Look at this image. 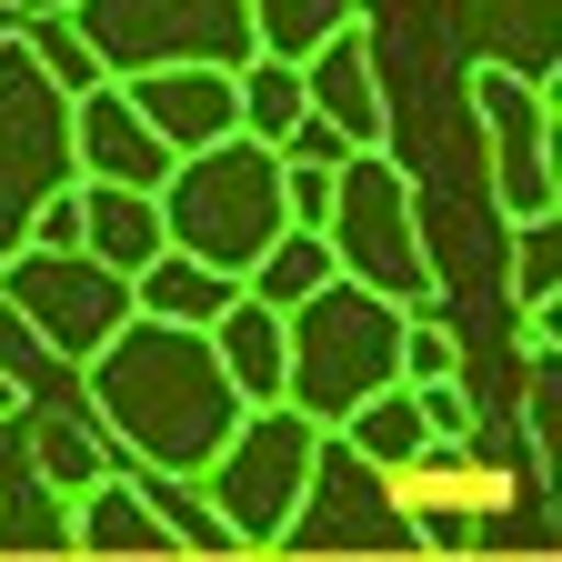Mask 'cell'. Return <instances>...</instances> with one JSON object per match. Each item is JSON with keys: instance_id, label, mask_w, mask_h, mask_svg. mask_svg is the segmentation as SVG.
I'll use <instances>...</instances> for the list:
<instances>
[{"instance_id": "6da1fadb", "label": "cell", "mask_w": 562, "mask_h": 562, "mask_svg": "<svg viewBox=\"0 0 562 562\" xmlns=\"http://www.w3.org/2000/svg\"><path fill=\"white\" fill-rule=\"evenodd\" d=\"M91 422L131 452V472H201L211 452L232 442V422H241V392L222 382V362H211V341L181 331V322H121L91 362Z\"/></svg>"}, {"instance_id": "7a4b0ae2", "label": "cell", "mask_w": 562, "mask_h": 562, "mask_svg": "<svg viewBox=\"0 0 562 562\" xmlns=\"http://www.w3.org/2000/svg\"><path fill=\"white\" fill-rule=\"evenodd\" d=\"M151 201H161V251L222 271V281H251V261L292 232V211H281V151H261L241 131L211 140V151H181Z\"/></svg>"}, {"instance_id": "3957f363", "label": "cell", "mask_w": 562, "mask_h": 562, "mask_svg": "<svg viewBox=\"0 0 562 562\" xmlns=\"http://www.w3.org/2000/svg\"><path fill=\"white\" fill-rule=\"evenodd\" d=\"M322 251H331V281H362V292H382L402 312H432L442 302L432 241H422V191H412V171L392 151H341L331 161Z\"/></svg>"}, {"instance_id": "277c9868", "label": "cell", "mask_w": 562, "mask_h": 562, "mask_svg": "<svg viewBox=\"0 0 562 562\" xmlns=\"http://www.w3.org/2000/svg\"><path fill=\"white\" fill-rule=\"evenodd\" d=\"M322 442L331 432L302 422L292 402H261V412L232 422V442L191 472L201 503H211V522L232 532V552H281V542L302 532L312 492H322Z\"/></svg>"}, {"instance_id": "5b68a950", "label": "cell", "mask_w": 562, "mask_h": 562, "mask_svg": "<svg viewBox=\"0 0 562 562\" xmlns=\"http://www.w3.org/2000/svg\"><path fill=\"white\" fill-rule=\"evenodd\" d=\"M281 341H292L281 402H292L302 422H322V432H331L351 402H372V392L402 382V372H392V351H402V302L362 292V281H322L312 302H292V312H281Z\"/></svg>"}, {"instance_id": "8992f818", "label": "cell", "mask_w": 562, "mask_h": 562, "mask_svg": "<svg viewBox=\"0 0 562 562\" xmlns=\"http://www.w3.org/2000/svg\"><path fill=\"white\" fill-rule=\"evenodd\" d=\"M60 21L91 50L101 81H140V70H241L251 60V11L241 0H70Z\"/></svg>"}, {"instance_id": "52a82bcc", "label": "cell", "mask_w": 562, "mask_h": 562, "mask_svg": "<svg viewBox=\"0 0 562 562\" xmlns=\"http://www.w3.org/2000/svg\"><path fill=\"white\" fill-rule=\"evenodd\" d=\"M81 181L70 171V91L41 70L31 31L0 21V261L31 241V222Z\"/></svg>"}, {"instance_id": "ba28073f", "label": "cell", "mask_w": 562, "mask_h": 562, "mask_svg": "<svg viewBox=\"0 0 562 562\" xmlns=\"http://www.w3.org/2000/svg\"><path fill=\"white\" fill-rule=\"evenodd\" d=\"M472 121H482V161H492V211L503 232H532L552 222L562 201V171H552V91L513 60H472Z\"/></svg>"}, {"instance_id": "9c48e42d", "label": "cell", "mask_w": 562, "mask_h": 562, "mask_svg": "<svg viewBox=\"0 0 562 562\" xmlns=\"http://www.w3.org/2000/svg\"><path fill=\"white\" fill-rule=\"evenodd\" d=\"M0 302L31 322V341L50 351V362L81 372L91 351L131 322V281L101 271L91 251H11V261H0Z\"/></svg>"}, {"instance_id": "30bf717a", "label": "cell", "mask_w": 562, "mask_h": 562, "mask_svg": "<svg viewBox=\"0 0 562 562\" xmlns=\"http://www.w3.org/2000/svg\"><path fill=\"white\" fill-rule=\"evenodd\" d=\"M292 70H302V121H322L341 151H392V91H382V60H372V21H341Z\"/></svg>"}, {"instance_id": "8fae6325", "label": "cell", "mask_w": 562, "mask_h": 562, "mask_svg": "<svg viewBox=\"0 0 562 562\" xmlns=\"http://www.w3.org/2000/svg\"><path fill=\"white\" fill-rule=\"evenodd\" d=\"M70 171L101 181V191H161L171 181V151L140 131V111L121 101V81L70 91Z\"/></svg>"}, {"instance_id": "7c38bea8", "label": "cell", "mask_w": 562, "mask_h": 562, "mask_svg": "<svg viewBox=\"0 0 562 562\" xmlns=\"http://www.w3.org/2000/svg\"><path fill=\"white\" fill-rule=\"evenodd\" d=\"M121 101L140 111V131L161 140V151H211V140H232L241 111H232V70H140V81H121Z\"/></svg>"}, {"instance_id": "4fadbf2b", "label": "cell", "mask_w": 562, "mask_h": 562, "mask_svg": "<svg viewBox=\"0 0 562 562\" xmlns=\"http://www.w3.org/2000/svg\"><path fill=\"white\" fill-rule=\"evenodd\" d=\"M60 542L81 552V562H181V542L151 522V503L131 492V472H101L91 492H70Z\"/></svg>"}, {"instance_id": "5bb4252c", "label": "cell", "mask_w": 562, "mask_h": 562, "mask_svg": "<svg viewBox=\"0 0 562 562\" xmlns=\"http://www.w3.org/2000/svg\"><path fill=\"white\" fill-rule=\"evenodd\" d=\"M201 341H211V362H222V382L241 392V412L281 402V372H292V341H281V312H271V302L232 292V302H222V322H211Z\"/></svg>"}, {"instance_id": "9a60e30c", "label": "cell", "mask_w": 562, "mask_h": 562, "mask_svg": "<svg viewBox=\"0 0 562 562\" xmlns=\"http://www.w3.org/2000/svg\"><path fill=\"white\" fill-rule=\"evenodd\" d=\"M331 452L351 462V472H382V482H402L422 452H432V432H422V402L392 382V392H372V402H351L341 422H331Z\"/></svg>"}, {"instance_id": "2e32d148", "label": "cell", "mask_w": 562, "mask_h": 562, "mask_svg": "<svg viewBox=\"0 0 562 562\" xmlns=\"http://www.w3.org/2000/svg\"><path fill=\"white\" fill-rule=\"evenodd\" d=\"M81 191V251L101 271H140V261H161V201L151 191H101V181H70Z\"/></svg>"}, {"instance_id": "e0dca14e", "label": "cell", "mask_w": 562, "mask_h": 562, "mask_svg": "<svg viewBox=\"0 0 562 562\" xmlns=\"http://www.w3.org/2000/svg\"><path fill=\"white\" fill-rule=\"evenodd\" d=\"M232 292H241V281L201 271V261H181V251H161V261L131 271V312H140V322H181V331H211Z\"/></svg>"}, {"instance_id": "ac0fdd59", "label": "cell", "mask_w": 562, "mask_h": 562, "mask_svg": "<svg viewBox=\"0 0 562 562\" xmlns=\"http://www.w3.org/2000/svg\"><path fill=\"white\" fill-rule=\"evenodd\" d=\"M121 472H131V462H121ZM131 492H140V503H151V522L181 542V562H241V552H232V532L211 522L201 482H181V472H131Z\"/></svg>"}, {"instance_id": "d6986e66", "label": "cell", "mask_w": 562, "mask_h": 562, "mask_svg": "<svg viewBox=\"0 0 562 562\" xmlns=\"http://www.w3.org/2000/svg\"><path fill=\"white\" fill-rule=\"evenodd\" d=\"M232 111H241V140H261V151H281V140L302 131V70L292 60H241L232 70Z\"/></svg>"}, {"instance_id": "ffe728a7", "label": "cell", "mask_w": 562, "mask_h": 562, "mask_svg": "<svg viewBox=\"0 0 562 562\" xmlns=\"http://www.w3.org/2000/svg\"><path fill=\"white\" fill-rule=\"evenodd\" d=\"M241 11H251V50L261 60H302L341 21H362V0H241Z\"/></svg>"}, {"instance_id": "44dd1931", "label": "cell", "mask_w": 562, "mask_h": 562, "mask_svg": "<svg viewBox=\"0 0 562 562\" xmlns=\"http://www.w3.org/2000/svg\"><path fill=\"white\" fill-rule=\"evenodd\" d=\"M322 281H331L322 232H281V241L251 261V281H241V292H251V302H271V312H292V302H312V292H322Z\"/></svg>"}, {"instance_id": "7402d4cb", "label": "cell", "mask_w": 562, "mask_h": 562, "mask_svg": "<svg viewBox=\"0 0 562 562\" xmlns=\"http://www.w3.org/2000/svg\"><path fill=\"white\" fill-rule=\"evenodd\" d=\"M392 372H402V392L462 382V331H452L442 302H432V312H402V351H392Z\"/></svg>"}, {"instance_id": "603a6c76", "label": "cell", "mask_w": 562, "mask_h": 562, "mask_svg": "<svg viewBox=\"0 0 562 562\" xmlns=\"http://www.w3.org/2000/svg\"><path fill=\"white\" fill-rule=\"evenodd\" d=\"M552 281H562V251H552V222L513 232V322L552 312Z\"/></svg>"}, {"instance_id": "cb8c5ba5", "label": "cell", "mask_w": 562, "mask_h": 562, "mask_svg": "<svg viewBox=\"0 0 562 562\" xmlns=\"http://www.w3.org/2000/svg\"><path fill=\"white\" fill-rule=\"evenodd\" d=\"M41 472H50V492L70 503V492H91V482H101V472H121V462H101V452H91V432H60V422H50V432H41Z\"/></svg>"}, {"instance_id": "d4e9b609", "label": "cell", "mask_w": 562, "mask_h": 562, "mask_svg": "<svg viewBox=\"0 0 562 562\" xmlns=\"http://www.w3.org/2000/svg\"><path fill=\"white\" fill-rule=\"evenodd\" d=\"M552 422H562V362L532 351V402H522V432H532V472H552Z\"/></svg>"}, {"instance_id": "484cf974", "label": "cell", "mask_w": 562, "mask_h": 562, "mask_svg": "<svg viewBox=\"0 0 562 562\" xmlns=\"http://www.w3.org/2000/svg\"><path fill=\"white\" fill-rule=\"evenodd\" d=\"M422 402V432H432V442H462L472 432V392L462 382H432V392H412Z\"/></svg>"}, {"instance_id": "4316f807", "label": "cell", "mask_w": 562, "mask_h": 562, "mask_svg": "<svg viewBox=\"0 0 562 562\" xmlns=\"http://www.w3.org/2000/svg\"><path fill=\"white\" fill-rule=\"evenodd\" d=\"M21 251H81V191H60L41 222H31V241Z\"/></svg>"}, {"instance_id": "83f0119b", "label": "cell", "mask_w": 562, "mask_h": 562, "mask_svg": "<svg viewBox=\"0 0 562 562\" xmlns=\"http://www.w3.org/2000/svg\"><path fill=\"white\" fill-rule=\"evenodd\" d=\"M70 0H0V21H60Z\"/></svg>"}, {"instance_id": "f1b7e54d", "label": "cell", "mask_w": 562, "mask_h": 562, "mask_svg": "<svg viewBox=\"0 0 562 562\" xmlns=\"http://www.w3.org/2000/svg\"><path fill=\"white\" fill-rule=\"evenodd\" d=\"M21 402H31V392H21V372H0V422H21Z\"/></svg>"}]
</instances>
